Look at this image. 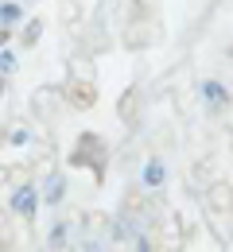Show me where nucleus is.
I'll use <instances>...</instances> for the list:
<instances>
[{"label":"nucleus","mask_w":233,"mask_h":252,"mask_svg":"<svg viewBox=\"0 0 233 252\" xmlns=\"http://www.w3.org/2000/svg\"><path fill=\"white\" fill-rule=\"evenodd\" d=\"M70 163H74V167H90L94 175H101L105 163H109V148H105V140H101L98 132H82V136L74 140Z\"/></svg>","instance_id":"nucleus-1"},{"label":"nucleus","mask_w":233,"mask_h":252,"mask_svg":"<svg viewBox=\"0 0 233 252\" xmlns=\"http://www.w3.org/2000/svg\"><path fill=\"white\" fill-rule=\"evenodd\" d=\"M39 206H43V198H39V187H35V183H20V187H12V194H8V210H12L16 218L32 221L35 214H39Z\"/></svg>","instance_id":"nucleus-2"},{"label":"nucleus","mask_w":233,"mask_h":252,"mask_svg":"<svg viewBox=\"0 0 233 252\" xmlns=\"http://www.w3.org/2000/svg\"><path fill=\"white\" fill-rule=\"evenodd\" d=\"M199 101L210 109V113H226L230 101H233V90L226 86V82H218V78H206V82L199 86Z\"/></svg>","instance_id":"nucleus-3"},{"label":"nucleus","mask_w":233,"mask_h":252,"mask_svg":"<svg viewBox=\"0 0 233 252\" xmlns=\"http://www.w3.org/2000/svg\"><path fill=\"white\" fill-rule=\"evenodd\" d=\"M167 175H171V171H167V163L160 156H152V159H144V167H140V187L156 194V190L167 187Z\"/></svg>","instance_id":"nucleus-4"},{"label":"nucleus","mask_w":233,"mask_h":252,"mask_svg":"<svg viewBox=\"0 0 233 252\" xmlns=\"http://www.w3.org/2000/svg\"><path fill=\"white\" fill-rule=\"evenodd\" d=\"M39 198H43V206H47V210L63 206V202H67V175L51 171V175L43 179V187H39Z\"/></svg>","instance_id":"nucleus-5"},{"label":"nucleus","mask_w":233,"mask_h":252,"mask_svg":"<svg viewBox=\"0 0 233 252\" xmlns=\"http://www.w3.org/2000/svg\"><path fill=\"white\" fill-rule=\"evenodd\" d=\"M206 202H210L214 214H233V187L230 183H214L206 190Z\"/></svg>","instance_id":"nucleus-6"},{"label":"nucleus","mask_w":233,"mask_h":252,"mask_svg":"<svg viewBox=\"0 0 233 252\" xmlns=\"http://www.w3.org/2000/svg\"><path fill=\"white\" fill-rule=\"evenodd\" d=\"M24 20H28V16H24V4H16V0H0V24H4V28L16 32Z\"/></svg>","instance_id":"nucleus-7"},{"label":"nucleus","mask_w":233,"mask_h":252,"mask_svg":"<svg viewBox=\"0 0 233 252\" xmlns=\"http://www.w3.org/2000/svg\"><path fill=\"white\" fill-rule=\"evenodd\" d=\"M70 233H74V221H55L51 233H47V245H51V249H63L70 241Z\"/></svg>","instance_id":"nucleus-8"},{"label":"nucleus","mask_w":233,"mask_h":252,"mask_svg":"<svg viewBox=\"0 0 233 252\" xmlns=\"http://www.w3.org/2000/svg\"><path fill=\"white\" fill-rule=\"evenodd\" d=\"M39 35H43V20H24V24H20V43H24V47H35Z\"/></svg>","instance_id":"nucleus-9"},{"label":"nucleus","mask_w":233,"mask_h":252,"mask_svg":"<svg viewBox=\"0 0 233 252\" xmlns=\"http://www.w3.org/2000/svg\"><path fill=\"white\" fill-rule=\"evenodd\" d=\"M16 70H20V59H16V51H12V47H0V74H4V78H12Z\"/></svg>","instance_id":"nucleus-10"},{"label":"nucleus","mask_w":233,"mask_h":252,"mask_svg":"<svg viewBox=\"0 0 233 252\" xmlns=\"http://www.w3.org/2000/svg\"><path fill=\"white\" fill-rule=\"evenodd\" d=\"M4 140H8V148H28V144H32V132L20 125V128H8V136H4Z\"/></svg>","instance_id":"nucleus-11"},{"label":"nucleus","mask_w":233,"mask_h":252,"mask_svg":"<svg viewBox=\"0 0 233 252\" xmlns=\"http://www.w3.org/2000/svg\"><path fill=\"white\" fill-rule=\"evenodd\" d=\"M8 39H12V28H4V24H0V47H8Z\"/></svg>","instance_id":"nucleus-12"},{"label":"nucleus","mask_w":233,"mask_h":252,"mask_svg":"<svg viewBox=\"0 0 233 252\" xmlns=\"http://www.w3.org/2000/svg\"><path fill=\"white\" fill-rule=\"evenodd\" d=\"M4 94H8V78L0 74V101H4Z\"/></svg>","instance_id":"nucleus-13"},{"label":"nucleus","mask_w":233,"mask_h":252,"mask_svg":"<svg viewBox=\"0 0 233 252\" xmlns=\"http://www.w3.org/2000/svg\"><path fill=\"white\" fill-rule=\"evenodd\" d=\"M230 144H233V140H230Z\"/></svg>","instance_id":"nucleus-14"}]
</instances>
